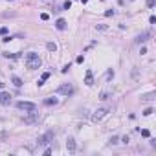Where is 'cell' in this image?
<instances>
[{
	"label": "cell",
	"mask_w": 156,
	"mask_h": 156,
	"mask_svg": "<svg viewBox=\"0 0 156 156\" xmlns=\"http://www.w3.org/2000/svg\"><path fill=\"white\" fill-rule=\"evenodd\" d=\"M41 66H42V61H41V57H39V53H35V51L26 53V68L28 70H37Z\"/></svg>",
	"instance_id": "1"
},
{
	"label": "cell",
	"mask_w": 156,
	"mask_h": 156,
	"mask_svg": "<svg viewBox=\"0 0 156 156\" xmlns=\"http://www.w3.org/2000/svg\"><path fill=\"white\" fill-rule=\"evenodd\" d=\"M19 108V110H24V112H31V110H37V105L35 103H29V101H19L17 105H15Z\"/></svg>",
	"instance_id": "2"
},
{
	"label": "cell",
	"mask_w": 156,
	"mask_h": 156,
	"mask_svg": "<svg viewBox=\"0 0 156 156\" xmlns=\"http://www.w3.org/2000/svg\"><path fill=\"white\" fill-rule=\"evenodd\" d=\"M39 121H41V116H39L37 110L28 112V116L24 118V123H26V125H35V123H39Z\"/></svg>",
	"instance_id": "3"
},
{
	"label": "cell",
	"mask_w": 156,
	"mask_h": 156,
	"mask_svg": "<svg viewBox=\"0 0 156 156\" xmlns=\"http://www.w3.org/2000/svg\"><path fill=\"white\" fill-rule=\"evenodd\" d=\"M57 94H62V96H72V94H74V86L70 83H62L61 86L57 88Z\"/></svg>",
	"instance_id": "4"
},
{
	"label": "cell",
	"mask_w": 156,
	"mask_h": 156,
	"mask_svg": "<svg viewBox=\"0 0 156 156\" xmlns=\"http://www.w3.org/2000/svg\"><path fill=\"white\" fill-rule=\"evenodd\" d=\"M53 138H55V132H51V130H50V132H46L44 136L39 138V140H37V143H39V145H48L50 142H53Z\"/></svg>",
	"instance_id": "5"
},
{
	"label": "cell",
	"mask_w": 156,
	"mask_h": 156,
	"mask_svg": "<svg viewBox=\"0 0 156 156\" xmlns=\"http://www.w3.org/2000/svg\"><path fill=\"white\" fill-rule=\"evenodd\" d=\"M108 112H110L108 108H97V110L92 114V121L96 123V121H99V119H103V118H105V116H107Z\"/></svg>",
	"instance_id": "6"
},
{
	"label": "cell",
	"mask_w": 156,
	"mask_h": 156,
	"mask_svg": "<svg viewBox=\"0 0 156 156\" xmlns=\"http://www.w3.org/2000/svg\"><path fill=\"white\" fill-rule=\"evenodd\" d=\"M9 101H11V94L9 92H0V105H4V107H7L9 105Z\"/></svg>",
	"instance_id": "7"
},
{
	"label": "cell",
	"mask_w": 156,
	"mask_h": 156,
	"mask_svg": "<svg viewBox=\"0 0 156 156\" xmlns=\"http://www.w3.org/2000/svg\"><path fill=\"white\" fill-rule=\"evenodd\" d=\"M149 37H151V33H149V31H143V33H140V35L134 39V42H136V44H143V42H147V41H149Z\"/></svg>",
	"instance_id": "8"
},
{
	"label": "cell",
	"mask_w": 156,
	"mask_h": 156,
	"mask_svg": "<svg viewBox=\"0 0 156 156\" xmlns=\"http://www.w3.org/2000/svg\"><path fill=\"white\" fill-rule=\"evenodd\" d=\"M66 149H68L70 154L75 152V140H74V136H68V140H66Z\"/></svg>",
	"instance_id": "9"
},
{
	"label": "cell",
	"mask_w": 156,
	"mask_h": 156,
	"mask_svg": "<svg viewBox=\"0 0 156 156\" xmlns=\"http://www.w3.org/2000/svg\"><path fill=\"white\" fill-rule=\"evenodd\" d=\"M84 84H86V86H92V84H94V74H92V70H88L86 75H84Z\"/></svg>",
	"instance_id": "10"
},
{
	"label": "cell",
	"mask_w": 156,
	"mask_h": 156,
	"mask_svg": "<svg viewBox=\"0 0 156 156\" xmlns=\"http://www.w3.org/2000/svg\"><path fill=\"white\" fill-rule=\"evenodd\" d=\"M154 92H149V94H143L142 96V103H149V101H154Z\"/></svg>",
	"instance_id": "11"
},
{
	"label": "cell",
	"mask_w": 156,
	"mask_h": 156,
	"mask_svg": "<svg viewBox=\"0 0 156 156\" xmlns=\"http://www.w3.org/2000/svg\"><path fill=\"white\" fill-rule=\"evenodd\" d=\"M66 26H68V24H66V20H64V19H59V20L55 22V28L61 29V31H62V29H66Z\"/></svg>",
	"instance_id": "12"
},
{
	"label": "cell",
	"mask_w": 156,
	"mask_h": 156,
	"mask_svg": "<svg viewBox=\"0 0 156 156\" xmlns=\"http://www.w3.org/2000/svg\"><path fill=\"white\" fill-rule=\"evenodd\" d=\"M57 103H59V99H57V97H46V99H44V105H48V107L57 105Z\"/></svg>",
	"instance_id": "13"
},
{
	"label": "cell",
	"mask_w": 156,
	"mask_h": 156,
	"mask_svg": "<svg viewBox=\"0 0 156 156\" xmlns=\"http://www.w3.org/2000/svg\"><path fill=\"white\" fill-rule=\"evenodd\" d=\"M11 83H13V84H15V86H17V88H20L22 84H24V83H22V79H20V77H17V75H15L13 79H11Z\"/></svg>",
	"instance_id": "14"
},
{
	"label": "cell",
	"mask_w": 156,
	"mask_h": 156,
	"mask_svg": "<svg viewBox=\"0 0 156 156\" xmlns=\"http://www.w3.org/2000/svg\"><path fill=\"white\" fill-rule=\"evenodd\" d=\"M46 50L48 51H57V44L55 42H46Z\"/></svg>",
	"instance_id": "15"
},
{
	"label": "cell",
	"mask_w": 156,
	"mask_h": 156,
	"mask_svg": "<svg viewBox=\"0 0 156 156\" xmlns=\"http://www.w3.org/2000/svg\"><path fill=\"white\" fill-rule=\"evenodd\" d=\"M110 96H112V94L108 92V90H105V92H101V94H99V99H101V101H107Z\"/></svg>",
	"instance_id": "16"
},
{
	"label": "cell",
	"mask_w": 156,
	"mask_h": 156,
	"mask_svg": "<svg viewBox=\"0 0 156 156\" xmlns=\"http://www.w3.org/2000/svg\"><path fill=\"white\" fill-rule=\"evenodd\" d=\"M48 77H50V72H44V74H42V77H41V81H39L37 84H39V86H42V84H44V81L48 79Z\"/></svg>",
	"instance_id": "17"
},
{
	"label": "cell",
	"mask_w": 156,
	"mask_h": 156,
	"mask_svg": "<svg viewBox=\"0 0 156 156\" xmlns=\"http://www.w3.org/2000/svg\"><path fill=\"white\" fill-rule=\"evenodd\" d=\"M152 112H154V108H152V107H147L145 110H143V116H151Z\"/></svg>",
	"instance_id": "18"
},
{
	"label": "cell",
	"mask_w": 156,
	"mask_h": 156,
	"mask_svg": "<svg viewBox=\"0 0 156 156\" xmlns=\"http://www.w3.org/2000/svg\"><path fill=\"white\" fill-rule=\"evenodd\" d=\"M118 142H119V138H118V136H112V138H110V142H108V143H110V145H116Z\"/></svg>",
	"instance_id": "19"
},
{
	"label": "cell",
	"mask_w": 156,
	"mask_h": 156,
	"mask_svg": "<svg viewBox=\"0 0 156 156\" xmlns=\"http://www.w3.org/2000/svg\"><path fill=\"white\" fill-rule=\"evenodd\" d=\"M70 7H72V2H70V0H66V2L62 4V9H70Z\"/></svg>",
	"instance_id": "20"
},
{
	"label": "cell",
	"mask_w": 156,
	"mask_h": 156,
	"mask_svg": "<svg viewBox=\"0 0 156 156\" xmlns=\"http://www.w3.org/2000/svg\"><path fill=\"white\" fill-rule=\"evenodd\" d=\"M96 29H99V31H105V29H107V26H105V24H97V26H96Z\"/></svg>",
	"instance_id": "21"
},
{
	"label": "cell",
	"mask_w": 156,
	"mask_h": 156,
	"mask_svg": "<svg viewBox=\"0 0 156 156\" xmlns=\"http://www.w3.org/2000/svg\"><path fill=\"white\" fill-rule=\"evenodd\" d=\"M145 4H147V7H154V4H156V2H154V0H147Z\"/></svg>",
	"instance_id": "22"
},
{
	"label": "cell",
	"mask_w": 156,
	"mask_h": 156,
	"mask_svg": "<svg viewBox=\"0 0 156 156\" xmlns=\"http://www.w3.org/2000/svg\"><path fill=\"white\" fill-rule=\"evenodd\" d=\"M105 17H114V9H108V11L105 13Z\"/></svg>",
	"instance_id": "23"
},
{
	"label": "cell",
	"mask_w": 156,
	"mask_h": 156,
	"mask_svg": "<svg viewBox=\"0 0 156 156\" xmlns=\"http://www.w3.org/2000/svg\"><path fill=\"white\" fill-rule=\"evenodd\" d=\"M41 19H42V20H48L50 15H48V13H41Z\"/></svg>",
	"instance_id": "24"
},
{
	"label": "cell",
	"mask_w": 156,
	"mask_h": 156,
	"mask_svg": "<svg viewBox=\"0 0 156 156\" xmlns=\"http://www.w3.org/2000/svg\"><path fill=\"white\" fill-rule=\"evenodd\" d=\"M129 142H130L129 136H123V138H121V143H129Z\"/></svg>",
	"instance_id": "25"
},
{
	"label": "cell",
	"mask_w": 156,
	"mask_h": 156,
	"mask_svg": "<svg viewBox=\"0 0 156 156\" xmlns=\"http://www.w3.org/2000/svg\"><path fill=\"white\" fill-rule=\"evenodd\" d=\"M142 136H143V138H149V130L143 129V130H142Z\"/></svg>",
	"instance_id": "26"
},
{
	"label": "cell",
	"mask_w": 156,
	"mask_h": 156,
	"mask_svg": "<svg viewBox=\"0 0 156 156\" xmlns=\"http://www.w3.org/2000/svg\"><path fill=\"white\" fill-rule=\"evenodd\" d=\"M107 77H108V79H112V77H114V70H108V74H107Z\"/></svg>",
	"instance_id": "27"
},
{
	"label": "cell",
	"mask_w": 156,
	"mask_h": 156,
	"mask_svg": "<svg viewBox=\"0 0 156 156\" xmlns=\"http://www.w3.org/2000/svg\"><path fill=\"white\" fill-rule=\"evenodd\" d=\"M75 61H77V62H79V64H83V61H84V57H83V55H79V57H77Z\"/></svg>",
	"instance_id": "28"
},
{
	"label": "cell",
	"mask_w": 156,
	"mask_h": 156,
	"mask_svg": "<svg viewBox=\"0 0 156 156\" xmlns=\"http://www.w3.org/2000/svg\"><path fill=\"white\" fill-rule=\"evenodd\" d=\"M51 154V149H50V147H48V149H44V156H50Z\"/></svg>",
	"instance_id": "29"
},
{
	"label": "cell",
	"mask_w": 156,
	"mask_h": 156,
	"mask_svg": "<svg viewBox=\"0 0 156 156\" xmlns=\"http://www.w3.org/2000/svg\"><path fill=\"white\" fill-rule=\"evenodd\" d=\"M2 41H4V42H9V41H13V39H11V37H7V35H4Z\"/></svg>",
	"instance_id": "30"
},
{
	"label": "cell",
	"mask_w": 156,
	"mask_h": 156,
	"mask_svg": "<svg viewBox=\"0 0 156 156\" xmlns=\"http://www.w3.org/2000/svg\"><path fill=\"white\" fill-rule=\"evenodd\" d=\"M7 33V28H0V35H6Z\"/></svg>",
	"instance_id": "31"
},
{
	"label": "cell",
	"mask_w": 156,
	"mask_h": 156,
	"mask_svg": "<svg viewBox=\"0 0 156 156\" xmlns=\"http://www.w3.org/2000/svg\"><path fill=\"white\" fill-rule=\"evenodd\" d=\"M140 53H142V55H145V53H147V48H145V46H142V50H140Z\"/></svg>",
	"instance_id": "32"
},
{
	"label": "cell",
	"mask_w": 156,
	"mask_h": 156,
	"mask_svg": "<svg viewBox=\"0 0 156 156\" xmlns=\"http://www.w3.org/2000/svg\"><path fill=\"white\" fill-rule=\"evenodd\" d=\"M42 2H55V0H42Z\"/></svg>",
	"instance_id": "33"
},
{
	"label": "cell",
	"mask_w": 156,
	"mask_h": 156,
	"mask_svg": "<svg viewBox=\"0 0 156 156\" xmlns=\"http://www.w3.org/2000/svg\"><path fill=\"white\" fill-rule=\"evenodd\" d=\"M81 2H83V4H86V2H88V0H81Z\"/></svg>",
	"instance_id": "34"
}]
</instances>
